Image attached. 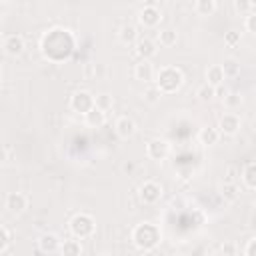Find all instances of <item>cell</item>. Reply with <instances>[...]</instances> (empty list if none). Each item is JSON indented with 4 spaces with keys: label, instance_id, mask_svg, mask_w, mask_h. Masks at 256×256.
Masks as SVG:
<instances>
[{
    "label": "cell",
    "instance_id": "6da1fadb",
    "mask_svg": "<svg viewBox=\"0 0 256 256\" xmlns=\"http://www.w3.org/2000/svg\"><path fill=\"white\" fill-rule=\"evenodd\" d=\"M76 48V38L68 28L54 26L46 30L40 38V52L52 64H62L72 58Z\"/></svg>",
    "mask_w": 256,
    "mask_h": 256
},
{
    "label": "cell",
    "instance_id": "7a4b0ae2",
    "mask_svg": "<svg viewBox=\"0 0 256 256\" xmlns=\"http://www.w3.org/2000/svg\"><path fill=\"white\" fill-rule=\"evenodd\" d=\"M132 244L136 250L140 252H152L160 240H162V234H160V228L156 224H150V222H142V224H136L132 234Z\"/></svg>",
    "mask_w": 256,
    "mask_h": 256
},
{
    "label": "cell",
    "instance_id": "3957f363",
    "mask_svg": "<svg viewBox=\"0 0 256 256\" xmlns=\"http://www.w3.org/2000/svg\"><path fill=\"white\" fill-rule=\"evenodd\" d=\"M154 86L158 88V92L164 96V94H174L182 88L184 84V74L178 66H162L156 74H154Z\"/></svg>",
    "mask_w": 256,
    "mask_h": 256
},
{
    "label": "cell",
    "instance_id": "277c9868",
    "mask_svg": "<svg viewBox=\"0 0 256 256\" xmlns=\"http://www.w3.org/2000/svg\"><path fill=\"white\" fill-rule=\"evenodd\" d=\"M68 228H70V234L76 240H86L96 232V220L90 214L80 212V214L72 216V220L68 222Z\"/></svg>",
    "mask_w": 256,
    "mask_h": 256
},
{
    "label": "cell",
    "instance_id": "5b68a950",
    "mask_svg": "<svg viewBox=\"0 0 256 256\" xmlns=\"http://www.w3.org/2000/svg\"><path fill=\"white\" fill-rule=\"evenodd\" d=\"M70 108L78 114H88L94 108V96L88 90H76L70 96Z\"/></svg>",
    "mask_w": 256,
    "mask_h": 256
},
{
    "label": "cell",
    "instance_id": "8992f818",
    "mask_svg": "<svg viewBox=\"0 0 256 256\" xmlns=\"http://www.w3.org/2000/svg\"><path fill=\"white\" fill-rule=\"evenodd\" d=\"M170 154V144L164 140V138H152L148 144H146V156L154 162H162L166 160Z\"/></svg>",
    "mask_w": 256,
    "mask_h": 256
},
{
    "label": "cell",
    "instance_id": "52a82bcc",
    "mask_svg": "<svg viewBox=\"0 0 256 256\" xmlns=\"http://www.w3.org/2000/svg\"><path fill=\"white\" fill-rule=\"evenodd\" d=\"M218 134L220 136H236L240 130V116L234 112H226L218 120Z\"/></svg>",
    "mask_w": 256,
    "mask_h": 256
},
{
    "label": "cell",
    "instance_id": "ba28073f",
    "mask_svg": "<svg viewBox=\"0 0 256 256\" xmlns=\"http://www.w3.org/2000/svg\"><path fill=\"white\" fill-rule=\"evenodd\" d=\"M138 22L144 26V28H156L160 22H162V12L158 6L154 4H146L144 8H140L138 12Z\"/></svg>",
    "mask_w": 256,
    "mask_h": 256
},
{
    "label": "cell",
    "instance_id": "9c48e42d",
    "mask_svg": "<svg viewBox=\"0 0 256 256\" xmlns=\"http://www.w3.org/2000/svg\"><path fill=\"white\" fill-rule=\"evenodd\" d=\"M164 190H162V184H158L156 180H146L142 186H140V200L144 204H156L160 198H162Z\"/></svg>",
    "mask_w": 256,
    "mask_h": 256
},
{
    "label": "cell",
    "instance_id": "30bf717a",
    "mask_svg": "<svg viewBox=\"0 0 256 256\" xmlns=\"http://www.w3.org/2000/svg\"><path fill=\"white\" fill-rule=\"evenodd\" d=\"M36 244H38V250H40V252H44V254H54V252L60 250L62 240H60L58 234H54V232H44V234L38 236Z\"/></svg>",
    "mask_w": 256,
    "mask_h": 256
},
{
    "label": "cell",
    "instance_id": "8fae6325",
    "mask_svg": "<svg viewBox=\"0 0 256 256\" xmlns=\"http://www.w3.org/2000/svg\"><path fill=\"white\" fill-rule=\"evenodd\" d=\"M114 130H116V136H118V138L130 140V138L136 134L138 126H136V122H134L130 116H120V118L116 120V124H114Z\"/></svg>",
    "mask_w": 256,
    "mask_h": 256
},
{
    "label": "cell",
    "instance_id": "7c38bea8",
    "mask_svg": "<svg viewBox=\"0 0 256 256\" xmlns=\"http://www.w3.org/2000/svg\"><path fill=\"white\" fill-rule=\"evenodd\" d=\"M134 52L140 56V60H150L152 56H156V52H158V46H156V42L152 40V38H138L136 42H134Z\"/></svg>",
    "mask_w": 256,
    "mask_h": 256
},
{
    "label": "cell",
    "instance_id": "4fadbf2b",
    "mask_svg": "<svg viewBox=\"0 0 256 256\" xmlns=\"http://www.w3.org/2000/svg\"><path fill=\"white\" fill-rule=\"evenodd\" d=\"M28 208V196L22 192H10L6 196V210L10 214H22Z\"/></svg>",
    "mask_w": 256,
    "mask_h": 256
},
{
    "label": "cell",
    "instance_id": "5bb4252c",
    "mask_svg": "<svg viewBox=\"0 0 256 256\" xmlns=\"http://www.w3.org/2000/svg\"><path fill=\"white\" fill-rule=\"evenodd\" d=\"M2 48H4V52H6L8 56H20V54L24 52L26 44H24V38H22L20 34H8V36L2 40Z\"/></svg>",
    "mask_w": 256,
    "mask_h": 256
},
{
    "label": "cell",
    "instance_id": "9a60e30c",
    "mask_svg": "<svg viewBox=\"0 0 256 256\" xmlns=\"http://www.w3.org/2000/svg\"><path fill=\"white\" fill-rule=\"evenodd\" d=\"M240 180L246 190H250V192L256 190V162L254 160L244 164V168L240 170Z\"/></svg>",
    "mask_w": 256,
    "mask_h": 256
},
{
    "label": "cell",
    "instance_id": "2e32d148",
    "mask_svg": "<svg viewBox=\"0 0 256 256\" xmlns=\"http://www.w3.org/2000/svg\"><path fill=\"white\" fill-rule=\"evenodd\" d=\"M154 66L150 64V60H140L136 66H134V78L140 80V82H152L154 80Z\"/></svg>",
    "mask_w": 256,
    "mask_h": 256
},
{
    "label": "cell",
    "instance_id": "e0dca14e",
    "mask_svg": "<svg viewBox=\"0 0 256 256\" xmlns=\"http://www.w3.org/2000/svg\"><path fill=\"white\" fill-rule=\"evenodd\" d=\"M206 84H210L212 88H218L224 84V72H222L220 64H212L206 68Z\"/></svg>",
    "mask_w": 256,
    "mask_h": 256
},
{
    "label": "cell",
    "instance_id": "ac0fdd59",
    "mask_svg": "<svg viewBox=\"0 0 256 256\" xmlns=\"http://www.w3.org/2000/svg\"><path fill=\"white\" fill-rule=\"evenodd\" d=\"M84 122H86L88 128H102L106 124V112H102L94 106L88 114H84Z\"/></svg>",
    "mask_w": 256,
    "mask_h": 256
},
{
    "label": "cell",
    "instance_id": "d6986e66",
    "mask_svg": "<svg viewBox=\"0 0 256 256\" xmlns=\"http://www.w3.org/2000/svg\"><path fill=\"white\" fill-rule=\"evenodd\" d=\"M118 40L122 44H134L138 40V30L134 24H124L120 30H118Z\"/></svg>",
    "mask_w": 256,
    "mask_h": 256
},
{
    "label": "cell",
    "instance_id": "ffe728a7",
    "mask_svg": "<svg viewBox=\"0 0 256 256\" xmlns=\"http://www.w3.org/2000/svg\"><path fill=\"white\" fill-rule=\"evenodd\" d=\"M60 254H62V256H82V244H80L76 238L64 240V242L60 244Z\"/></svg>",
    "mask_w": 256,
    "mask_h": 256
},
{
    "label": "cell",
    "instance_id": "44dd1931",
    "mask_svg": "<svg viewBox=\"0 0 256 256\" xmlns=\"http://www.w3.org/2000/svg\"><path fill=\"white\" fill-rule=\"evenodd\" d=\"M216 8H218L216 0H196L194 2V12L198 16H212L216 12Z\"/></svg>",
    "mask_w": 256,
    "mask_h": 256
},
{
    "label": "cell",
    "instance_id": "7402d4cb",
    "mask_svg": "<svg viewBox=\"0 0 256 256\" xmlns=\"http://www.w3.org/2000/svg\"><path fill=\"white\" fill-rule=\"evenodd\" d=\"M218 140H220V134H218L216 128H202L198 132V142L202 146H214Z\"/></svg>",
    "mask_w": 256,
    "mask_h": 256
},
{
    "label": "cell",
    "instance_id": "603a6c76",
    "mask_svg": "<svg viewBox=\"0 0 256 256\" xmlns=\"http://www.w3.org/2000/svg\"><path fill=\"white\" fill-rule=\"evenodd\" d=\"M222 72H224V78H234L240 74V62L236 58H224V62L220 64Z\"/></svg>",
    "mask_w": 256,
    "mask_h": 256
},
{
    "label": "cell",
    "instance_id": "cb8c5ba5",
    "mask_svg": "<svg viewBox=\"0 0 256 256\" xmlns=\"http://www.w3.org/2000/svg\"><path fill=\"white\" fill-rule=\"evenodd\" d=\"M176 40H178V32L174 30V28H164V30H160L158 32V42L162 44V46H174L176 44Z\"/></svg>",
    "mask_w": 256,
    "mask_h": 256
},
{
    "label": "cell",
    "instance_id": "d4e9b609",
    "mask_svg": "<svg viewBox=\"0 0 256 256\" xmlns=\"http://www.w3.org/2000/svg\"><path fill=\"white\" fill-rule=\"evenodd\" d=\"M220 196L226 200V202H236L240 192H238V184H222L220 186Z\"/></svg>",
    "mask_w": 256,
    "mask_h": 256
},
{
    "label": "cell",
    "instance_id": "484cf974",
    "mask_svg": "<svg viewBox=\"0 0 256 256\" xmlns=\"http://www.w3.org/2000/svg\"><path fill=\"white\" fill-rule=\"evenodd\" d=\"M196 96H198V100L200 102H212L214 98H216V88H212L210 84H202L198 90H196Z\"/></svg>",
    "mask_w": 256,
    "mask_h": 256
},
{
    "label": "cell",
    "instance_id": "4316f807",
    "mask_svg": "<svg viewBox=\"0 0 256 256\" xmlns=\"http://www.w3.org/2000/svg\"><path fill=\"white\" fill-rule=\"evenodd\" d=\"M94 106L98 110H102V112H108L112 108V96L110 94H98V96H94Z\"/></svg>",
    "mask_w": 256,
    "mask_h": 256
},
{
    "label": "cell",
    "instance_id": "83f0119b",
    "mask_svg": "<svg viewBox=\"0 0 256 256\" xmlns=\"http://www.w3.org/2000/svg\"><path fill=\"white\" fill-rule=\"evenodd\" d=\"M234 10L238 12V14H250L252 10H256V6H254V2H248V0H234Z\"/></svg>",
    "mask_w": 256,
    "mask_h": 256
},
{
    "label": "cell",
    "instance_id": "f1b7e54d",
    "mask_svg": "<svg viewBox=\"0 0 256 256\" xmlns=\"http://www.w3.org/2000/svg\"><path fill=\"white\" fill-rule=\"evenodd\" d=\"M160 98H162V94L158 92L156 86H148V88L144 90V100H146L148 104H156V102H160Z\"/></svg>",
    "mask_w": 256,
    "mask_h": 256
},
{
    "label": "cell",
    "instance_id": "f546056e",
    "mask_svg": "<svg viewBox=\"0 0 256 256\" xmlns=\"http://www.w3.org/2000/svg\"><path fill=\"white\" fill-rule=\"evenodd\" d=\"M244 28L248 34H256V10H252L250 14H246L244 18Z\"/></svg>",
    "mask_w": 256,
    "mask_h": 256
},
{
    "label": "cell",
    "instance_id": "4dcf8cb0",
    "mask_svg": "<svg viewBox=\"0 0 256 256\" xmlns=\"http://www.w3.org/2000/svg\"><path fill=\"white\" fill-rule=\"evenodd\" d=\"M224 44H226V46H230V48L238 46V44H240V32H236V30L226 32V34H224Z\"/></svg>",
    "mask_w": 256,
    "mask_h": 256
},
{
    "label": "cell",
    "instance_id": "1f68e13d",
    "mask_svg": "<svg viewBox=\"0 0 256 256\" xmlns=\"http://www.w3.org/2000/svg\"><path fill=\"white\" fill-rule=\"evenodd\" d=\"M238 176H240V170L230 166L226 170V174H224V184H238Z\"/></svg>",
    "mask_w": 256,
    "mask_h": 256
},
{
    "label": "cell",
    "instance_id": "d6a6232c",
    "mask_svg": "<svg viewBox=\"0 0 256 256\" xmlns=\"http://www.w3.org/2000/svg\"><path fill=\"white\" fill-rule=\"evenodd\" d=\"M224 102H226V106H240L242 104V98H240V94H236V92H228L226 94V98H224Z\"/></svg>",
    "mask_w": 256,
    "mask_h": 256
},
{
    "label": "cell",
    "instance_id": "836d02e7",
    "mask_svg": "<svg viewBox=\"0 0 256 256\" xmlns=\"http://www.w3.org/2000/svg\"><path fill=\"white\" fill-rule=\"evenodd\" d=\"M8 244H10V232L4 226H0V252H4Z\"/></svg>",
    "mask_w": 256,
    "mask_h": 256
},
{
    "label": "cell",
    "instance_id": "e575fe53",
    "mask_svg": "<svg viewBox=\"0 0 256 256\" xmlns=\"http://www.w3.org/2000/svg\"><path fill=\"white\" fill-rule=\"evenodd\" d=\"M244 256H256V238H250L244 246Z\"/></svg>",
    "mask_w": 256,
    "mask_h": 256
},
{
    "label": "cell",
    "instance_id": "d590c367",
    "mask_svg": "<svg viewBox=\"0 0 256 256\" xmlns=\"http://www.w3.org/2000/svg\"><path fill=\"white\" fill-rule=\"evenodd\" d=\"M222 254L224 256H234L236 254V244L234 242H224L222 244Z\"/></svg>",
    "mask_w": 256,
    "mask_h": 256
},
{
    "label": "cell",
    "instance_id": "8d00e7d4",
    "mask_svg": "<svg viewBox=\"0 0 256 256\" xmlns=\"http://www.w3.org/2000/svg\"><path fill=\"white\" fill-rule=\"evenodd\" d=\"M226 94H228V92H226V88H222V86H218V88H216V96H218V98H222V100H224V98H226Z\"/></svg>",
    "mask_w": 256,
    "mask_h": 256
},
{
    "label": "cell",
    "instance_id": "74e56055",
    "mask_svg": "<svg viewBox=\"0 0 256 256\" xmlns=\"http://www.w3.org/2000/svg\"><path fill=\"white\" fill-rule=\"evenodd\" d=\"M6 160H8V152H6L4 148H0V164L6 162Z\"/></svg>",
    "mask_w": 256,
    "mask_h": 256
},
{
    "label": "cell",
    "instance_id": "f35d334b",
    "mask_svg": "<svg viewBox=\"0 0 256 256\" xmlns=\"http://www.w3.org/2000/svg\"><path fill=\"white\" fill-rule=\"evenodd\" d=\"M98 256H112V254H108V252H102V254H98Z\"/></svg>",
    "mask_w": 256,
    "mask_h": 256
},
{
    "label": "cell",
    "instance_id": "ab89813d",
    "mask_svg": "<svg viewBox=\"0 0 256 256\" xmlns=\"http://www.w3.org/2000/svg\"><path fill=\"white\" fill-rule=\"evenodd\" d=\"M0 44H2V36H0Z\"/></svg>",
    "mask_w": 256,
    "mask_h": 256
}]
</instances>
